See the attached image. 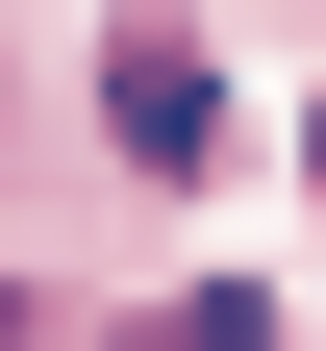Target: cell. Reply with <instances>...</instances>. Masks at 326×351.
Returning a JSON list of instances; mask_svg holds the SVG:
<instances>
[{
    "mask_svg": "<svg viewBox=\"0 0 326 351\" xmlns=\"http://www.w3.org/2000/svg\"><path fill=\"white\" fill-rule=\"evenodd\" d=\"M101 125H126V176H226V75H201V25H126V51H101Z\"/></svg>",
    "mask_w": 326,
    "mask_h": 351,
    "instance_id": "cell-1",
    "label": "cell"
},
{
    "mask_svg": "<svg viewBox=\"0 0 326 351\" xmlns=\"http://www.w3.org/2000/svg\"><path fill=\"white\" fill-rule=\"evenodd\" d=\"M126 351H276V301H251V276H201V301H151Z\"/></svg>",
    "mask_w": 326,
    "mask_h": 351,
    "instance_id": "cell-2",
    "label": "cell"
},
{
    "mask_svg": "<svg viewBox=\"0 0 326 351\" xmlns=\"http://www.w3.org/2000/svg\"><path fill=\"white\" fill-rule=\"evenodd\" d=\"M301 151H326V125H301Z\"/></svg>",
    "mask_w": 326,
    "mask_h": 351,
    "instance_id": "cell-3",
    "label": "cell"
}]
</instances>
